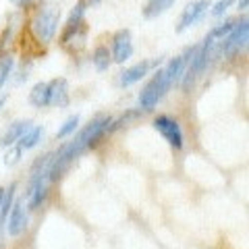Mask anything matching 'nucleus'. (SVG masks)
Here are the masks:
<instances>
[{"label": "nucleus", "instance_id": "b1692460", "mask_svg": "<svg viewBox=\"0 0 249 249\" xmlns=\"http://www.w3.org/2000/svg\"><path fill=\"white\" fill-rule=\"evenodd\" d=\"M79 2H81L83 6H93V4H98L100 0H79Z\"/></svg>", "mask_w": 249, "mask_h": 249}, {"label": "nucleus", "instance_id": "f257e3e1", "mask_svg": "<svg viewBox=\"0 0 249 249\" xmlns=\"http://www.w3.org/2000/svg\"><path fill=\"white\" fill-rule=\"evenodd\" d=\"M112 116L110 114H98L96 119H91L85 127L77 133L71 142L62 143L58 147V152L52 154V162H50V170H48V181L54 183L62 177V173L71 166V162L75 158H79L83 152H88L89 147L96 145L100 139H102L108 129H110Z\"/></svg>", "mask_w": 249, "mask_h": 249}, {"label": "nucleus", "instance_id": "0eeeda50", "mask_svg": "<svg viewBox=\"0 0 249 249\" xmlns=\"http://www.w3.org/2000/svg\"><path fill=\"white\" fill-rule=\"evenodd\" d=\"M210 4H212V0H193V2L187 4L183 9V13H181V19H178L177 31H185L187 27L196 25V23L208 13Z\"/></svg>", "mask_w": 249, "mask_h": 249}, {"label": "nucleus", "instance_id": "f3484780", "mask_svg": "<svg viewBox=\"0 0 249 249\" xmlns=\"http://www.w3.org/2000/svg\"><path fill=\"white\" fill-rule=\"evenodd\" d=\"M29 102L37 106V108H44L48 106V83L46 81H40L34 85V89L29 93Z\"/></svg>", "mask_w": 249, "mask_h": 249}, {"label": "nucleus", "instance_id": "aec40b11", "mask_svg": "<svg viewBox=\"0 0 249 249\" xmlns=\"http://www.w3.org/2000/svg\"><path fill=\"white\" fill-rule=\"evenodd\" d=\"M77 127H79V116H69V119L62 123V127L56 131V139H65V137H69V135H73L75 131H77Z\"/></svg>", "mask_w": 249, "mask_h": 249}, {"label": "nucleus", "instance_id": "a878e982", "mask_svg": "<svg viewBox=\"0 0 249 249\" xmlns=\"http://www.w3.org/2000/svg\"><path fill=\"white\" fill-rule=\"evenodd\" d=\"M247 4H249V0H239V9H241V11H245Z\"/></svg>", "mask_w": 249, "mask_h": 249}, {"label": "nucleus", "instance_id": "6ab92c4d", "mask_svg": "<svg viewBox=\"0 0 249 249\" xmlns=\"http://www.w3.org/2000/svg\"><path fill=\"white\" fill-rule=\"evenodd\" d=\"M13 67H15V58L11 54H2V56H0V89H2V85L11 77Z\"/></svg>", "mask_w": 249, "mask_h": 249}, {"label": "nucleus", "instance_id": "2eb2a0df", "mask_svg": "<svg viewBox=\"0 0 249 249\" xmlns=\"http://www.w3.org/2000/svg\"><path fill=\"white\" fill-rule=\"evenodd\" d=\"M42 135H44V129L42 127H34V124H31V127L25 131V133L21 135V139H19V147L23 152L25 150H31V147H36L37 143H40V139H42Z\"/></svg>", "mask_w": 249, "mask_h": 249}, {"label": "nucleus", "instance_id": "bb28decb", "mask_svg": "<svg viewBox=\"0 0 249 249\" xmlns=\"http://www.w3.org/2000/svg\"><path fill=\"white\" fill-rule=\"evenodd\" d=\"M6 102V96H2V98H0V108H2V104Z\"/></svg>", "mask_w": 249, "mask_h": 249}, {"label": "nucleus", "instance_id": "dca6fc26", "mask_svg": "<svg viewBox=\"0 0 249 249\" xmlns=\"http://www.w3.org/2000/svg\"><path fill=\"white\" fill-rule=\"evenodd\" d=\"M91 62H93V67H96L98 71H108V67H110V62H112L110 50H108L106 46H98V48L93 50V54H91Z\"/></svg>", "mask_w": 249, "mask_h": 249}, {"label": "nucleus", "instance_id": "ddd939ff", "mask_svg": "<svg viewBox=\"0 0 249 249\" xmlns=\"http://www.w3.org/2000/svg\"><path fill=\"white\" fill-rule=\"evenodd\" d=\"M29 127H31L29 121H15L13 124H9V129L2 133V137H0V145H4V147L15 145Z\"/></svg>", "mask_w": 249, "mask_h": 249}, {"label": "nucleus", "instance_id": "5701e85b", "mask_svg": "<svg viewBox=\"0 0 249 249\" xmlns=\"http://www.w3.org/2000/svg\"><path fill=\"white\" fill-rule=\"evenodd\" d=\"M232 2H235V0H218V2L212 6V15L214 17H220V15H224V11H227Z\"/></svg>", "mask_w": 249, "mask_h": 249}, {"label": "nucleus", "instance_id": "39448f33", "mask_svg": "<svg viewBox=\"0 0 249 249\" xmlns=\"http://www.w3.org/2000/svg\"><path fill=\"white\" fill-rule=\"evenodd\" d=\"M247 34H249V23H247V19L243 17L239 23H235L232 31H231L227 37H224V42L218 46V52L224 54L227 58L239 54L241 50L245 48V44H247Z\"/></svg>", "mask_w": 249, "mask_h": 249}, {"label": "nucleus", "instance_id": "f03ea898", "mask_svg": "<svg viewBox=\"0 0 249 249\" xmlns=\"http://www.w3.org/2000/svg\"><path fill=\"white\" fill-rule=\"evenodd\" d=\"M216 54H218V46L210 36L204 40V44H199L197 48L193 50V54L189 56V60H187V65H185L183 77H181V89L185 93H189L193 89V85H196L199 77L204 75V71L208 69V65L212 62V58L216 56Z\"/></svg>", "mask_w": 249, "mask_h": 249}, {"label": "nucleus", "instance_id": "cd10ccee", "mask_svg": "<svg viewBox=\"0 0 249 249\" xmlns=\"http://www.w3.org/2000/svg\"><path fill=\"white\" fill-rule=\"evenodd\" d=\"M2 196H4V189H2V187H0V201H2Z\"/></svg>", "mask_w": 249, "mask_h": 249}, {"label": "nucleus", "instance_id": "20e7f679", "mask_svg": "<svg viewBox=\"0 0 249 249\" xmlns=\"http://www.w3.org/2000/svg\"><path fill=\"white\" fill-rule=\"evenodd\" d=\"M168 89H170V85L164 77V69H158V73L147 81V85L142 89V93H139V106H142L143 110H152V108L164 98V93Z\"/></svg>", "mask_w": 249, "mask_h": 249}, {"label": "nucleus", "instance_id": "6e6552de", "mask_svg": "<svg viewBox=\"0 0 249 249\" xmlns=\"http://www.w3.org/2000/svg\"><path fill=\"white\" fill-rule=\"evenodd\" d=\"M112 60L123 65L124 60L131 58V54H133V42H131V31L129 29H121L116 31L114 37H112Z\"/></svg>", "mask_w": 249, "mask_h": 249}, {"label": "nucleus", "instance_id": "1a4fd4ad", "mask_svg": "<svg viewBox=\"0 0 249 249\" xmlns=\"http://www.w3.org/2000/svg\"><path fill=\"white\" fill-rule=\"evenodd\" d=\"M6 231L11 237H19L27 227V212H25V204L23 201H15L9 216H6Z\"/></svg>", "mask_w": 249, "mask_h": 249}, {"label": "nucleus", "instance_id": "7ed1b4c3", "mask_svg": "<svg viewBox=\"0 0 249 249\" xmlns=\"http://www.w3.org/2000/svg\"><path fill=\"white\" fill-rule=\"evenodd\" d=\"M58 21H60L58 6L42 2L34 11V17H31V34L40 44H50L58 29Z\"/></svg>", "mask_w": 249, "mask_h": 249}, {"label": "nucleus", "instance_id": "412c9836", "mask_svg": "<svg viewBox=\"0 0 249 249\" xmlns=\"http://www.w3.org/2000/svg\"><path fill=\"white\" fill-rule=\"evenodd\" d=\"M235 19H227L224 23H218V25L210 31V37H212V40H216V37H224V36H229L231 31H232V27H235Z\"/></svg>", "mask_w": 249, "mask_h": 249}, {"label": "nucleus", "instance_id": "4be33fe9", "mask_svg": "<svg viewBox=\"0 0 249 249\" xmlns=\"http://www.w3.org/2000/svg\"><path fill=\"white\" fill-rule=\"evenodd\" d=\"M21 154H23V150H21L19 145H17V147H13V150H9V152H6V156H4V164H6V166L17 164L19 158H21Z\"/></svg>", "mask_w": 249, "mask_h": 249}, {"label": "nucleus", "instance_id": "9d476101", "mask_svg": "<svg viewBox=\"0 0 249 249\" xmlns=\"http://www.w3.org/2000/svg\"><path fill=\"white\" fill-rule=\"evenodd\" d=\"M158 62H160V60H142V62H137V65H133V67L124 69V71L121 73L119 83L123 85V88H129V85L142 81L143 77L150 73L152 67H158Z\"/></svg>", "mask_w": 249, "mask_h": 249}, {"label": "nucleus", "instance_id": "9b49d317", "mask_svg": "<svg viewBox=\"0 0 249 249\" xmlns=\"http://www.w3.org/2000/svg\"><path fill=\"white\" fill-rule=\"evenodd\" d=\"M69 104V83L62 77L48 81V106L62 108Z\"/></svg>", "mask_w": 249, "mask_h": 249}, {"label": "nucleus", "instance_id": "f8f14e48", "mask_svg": "<svg viewBox=\"0 0 249 249\" xmlns=\"http://www.w3.org/2000/svg\"><path fill=\"white\" fill-rule=\"evenodd\" d=\"M83 15H85V6L81 2H77L75 9L71 11V15H69V19H67L65 31H62V37H60L62 44H67L75 36V31H79V27L83 25Z\"/></svg>", "mask_w": 249, "mask_h": 249}, {"label": "nucleus", "instance_id": "393cba45", "mask_svg": "<svg viewBox=\"0 0 249 249\" xmlns=\"http://www.w3.org/2000/svg\"><path fill=\"white\" fill-rule=\"evenodd\" d=\"M17 6H27V4H31V0H13Z\"/></svg>", "mask_w": 249, "mask_h": 249}, {"label": "nucleus", "instance_id": "423d86ee", "mask_svg": "<svg viewBox=\"0 0 249 249\" xmlns=\"http://www.w3.org/2000/svg\"><path fill=\"white\" fill-rule=\"evenodd\" d=\"M154 129L166 139V142L175 147V150H181L183 147V131L178 127V123L175 119H170L166 114H160L154 119Z\"/></svg>", "mask_w": 249, "mask_h": 249}, {"label": "nucleus", "instance_id": "4468645a", "mask_svg": "<svg viewBox=\"0 0 249 249\" xmlns=\"http://www.w3.org/2000/svg\"><path fill=\"white\" fill-rule=\"evenodd\" d=\"M177 0H147L143 6V17L145 19H156L160 15H164Z\"/></svg>", "mask_w": 249, "mask_h": 249}, {"label": "nucleus", "instance_id": "a211bd4d", "mask_svg": "<svg viewBox=\"0 0 249 249\" xmlns=\"http://www.w3.org/2000/svg\"><path fill=\"white\" fill-rule=\"evenodd\" d=\"M15 191H17V183H11L9 187H4V196H2V201H0V222L6 220V216H9L11 208L15 204Z\"/></svg>", "mask_w": 249, "mask_h": 249}]
</instances>
